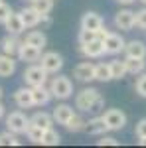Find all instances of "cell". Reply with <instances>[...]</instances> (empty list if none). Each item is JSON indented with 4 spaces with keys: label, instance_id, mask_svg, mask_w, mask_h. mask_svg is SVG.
<instances>
[{
    "label": "cell",
    "instance_id": "1",
    "mask_svg": "<svg viewBox=\"0 0 146 148\" xmlns=\"http://www.w3.org/2000/svg\"><path fill=\"white\" fill-rule=\"evenodd\" d=\"M105 107V99L99 89L95 87H85L75 95V109L83 113H99Z\"/></svg>",
    "mask_w": 146,
    "mask_h": 148
},
{
    "label": "cell",
    "instance_id": "2",
    "mask_svg": "<svg viewBox=\"0 0 146 148\" xmlns=\"http://www.w3.org/2000/svg\"><path fill=\"white\" fill-rule=\"evenodd\" d=\"M49 91H51V95L56 99L65 101V99H69L73 95V83H71V79L67 75H57V77H53L49 81Z\"/></svg>",
    "mask_w": 146,
    "mask_h": 148
},
{
    "label": "cell",
    "instance_id": "3",
    "mask_svg": "<svg viewBox=\"0 0 146 148\" xmlns=\"http://www.w3.org/2000/svg\"><path fill=\"white\" fill-rule=\"evenodd\" d=\"M22 77H24V83H26L28 87H40V85H45V83H47L49 73H47L42 65L32 63L30 67H26V71H24Z\"/></svg>",
    "mask_w": 146,
    "mask_h": 148
},
{
    "label": "cell",
    "instance_id": "4",
    "mask_svg": "<svg viewBox=\"0 0 146 148\" xmlns=\"http://www.w3.org/2000/svg\"><path fill=\"white\" fill-rule=\"evenodd\" d=\"M28 125H30V119L22 111H14V113H10L6 116V128L10 132H14V134H26Z\"/></svg>",
    "mask_w": 146,
    "mask_h": 148
},
{
    "label": "cell",
    "instance_id": "5",
    "mask_svg": "<svg viewBox=\"0 0 146 148\" xmlns=\"http://www.w3.org/2000/svg\"><path fill=\"white\" fill-rule=\"evenodd\" d=\"M103 119H105V125L109 130H123L124 125H126V114L121 111V109H107L103 113Z\"/></svg>",
    "mask_w": 146,
    "mask_h": 148
},
{
    "label": "cell",
    "instance_id": "6",
    "mask_svg": "<svg viewBox=\"0 0 146 148\" xmlns=\"http://www.w3.org/2000/svg\"><path fill=\"white\" fill-rule=\"evenodd\" d=\"M103 44H105V53H109V56H119V53H123L124 46H126L124 38L121 34H114V32H109V34L105 36V38H103Z\"/></svg>",
    "mask_w": 146,
    "mask_h": 148
},
{
    "label": "cell",
    "instance_id": "7",
    "mask_svg": "<svg viewBox=\"0 0 146 148\" xmlns=\"http://www.w3.org/2000/svg\"><path fill=\"white\" fill-rule=\"evenodd\" d=\"M40 65L47 73H57V71H61V67H63V57L59 56L57 51H45L40 57Z\"/></svg>",
    "mask_w": 146,
    "mask_h": 148
},
{
    "label": "cell",
    "instance_id": "8",
    "mask_svg": "<svg viewBox=\"0 0 146 148\" xmlns=\"http://www.w3.org/2000/svg\"><path fill=\"white\" fill-rule=\"evenodd\" d=\"M79 51H81L85 57L97 59V57L105 56V44H103V40L95 38V40H91V42H87V44H79Z\"/></svg>",
    "mask_w": 146,
    "mask_h": 148
},
{
    "label": "cell",
    "instance_id": "9",
    "mask_svg": "<svg viewBox=\"0 0 146 148\" xmlns=\"http://www.w3.org/2000/svg\"><path fill=\"white\" fill-rule=\"evenodd\" d=\"M16 56L20 57V61H24V63H34V61H40L42 49L22 40V44H20V47H18V53H16Z\"/></svg>",
    "mask_w": 146,
    "mask_h": 148
},
{
    "label": "cell",
    "instance_id": "10",
    "mask_svg": "<svg viewBox=\"0 0 146 148\" xmlns=\"http://www.w3.org/2000/svg\"><path fill=\"white\" fill-rule=\"evenodd\" d=\"M73 77H75L77 81H81V83L95 81V63L83 61V63L75 65V69H73Z\"/></svg>",
    "mask_w": 146,
    "mask_h": 148
},
{
    "label": "cell",
    "instance_id": "11",
    "mask_svg": "<svg viewBox=\"0 0 146 148\" xmlns=\"http://www.w3.org/2000/svg\"><path fill=\"white\" fill-rule=\"evenodd\" d=\"M114 26H117L119 30H124V32L132 30V28H134V12L128 10V8L119 10L114 14Z\"/></svg>",
    "mask_w": 146,
    "mask_h": 148
},
{
    "label": "cell",
    "instance_id": "12",
    "mask_svg": "<svg viewBox=\"0 0 146 148\" xmlns=\"http://www.w3.org/2000/svg\"><path fill=\"white\" fill-rule=\"evenodd\" d=\"M103 26H105V20L101 18V14H97V12H85L83 18H81V28L83 30L99 32Z\"/></svg>",
    "mask_w": 146,
    "mask_h": 148
},
{
    "label": "cell",
    "instance_id": "13",
    "mask_svg": "<svg viewBox=\"0 0 146 148\" xmlns=\"http://www.w3.org/2000/svg\"><path fill=\"white\" fill-rule=\"evenodd\" d=\"M14 103L20 107V109H30L34 107V95H32V87H20L14 91Z\"/></svg>",
    "mask_w": 146,
    "mask_h": 148
},
{
    "label": "cell",
    "instance_id": "14",
    "mask_svg": "<svg viewBox=\"0 0 146 148\" xmlns=\"http://www.w3.org/2000/svg\"><path fill=\"white\" fill-rule=\"evenodd\" d=\"M22 44V40L16 34H8L0 40V53H6V56H16L18 53V47Z\"/></svg>",
    "mask_w": 146,
    "mask_h": 148
},
{
    "label": "cell",
    "instance_id": "15",
    "mask_svg": "<svg viewBox=\"0 0 146 148\" xmlns=\"http://www.w3.org/2000/svg\"><path fill=\"white\" fill-rule=\"evenodd\" d=\"M75 114V111H73V107L71 105H65V103H61V105H57L56 109H53V113H51V116H53V123H57V125H67V121Z\"/></svg>",
    "mask_w": 146,
    "mask_h": 148
},
{
    "label": "cell",
    "instance_id": "16",
    "mask_svg": "<svg viewBox=\"0 0 146 148\" xmlns=\"http://www.w3.org/2000/svg\"><path fill=\"white\" fill-rule=\"evenodd\" d=\"M109 128H107V125H105V119L101 116H93V119H89L87 123H85V132L87 134H93V136H101V134H105Z\"/></svg>",
    "mask_w": 146,
    "mask_h": 148
},
{
    "label": "cell",
    "instance_id": "17",
    "mask_svg": "<svg viewBox=\"0 0 146 148\" xmlns=\"http://www.w3.org/2000/svg\"><path fill=\"white\" fill-rule=\"evenodd\" d=\"M123 53H124V57H140V59H144V57H146V44H144V42H140V40L126 42Z\"/></svg>",
    "mask_w": 146,
    "mask_h": 148
},
{
    "label": "cell",
    "instance_id": "18",
    "mask_svg": "<svg viewBox=\"0 0 146 148\" xmlns=\"http://www.w3.org/2000/svg\"><path fill=\"white\" fill-rule=\"evenodd\" d=\"M4 28H6V32H8V34H16V36L22 34L24 30H26V26H24V22H22L20 12H12L10 18L4 22Z\"/></svg>",
    "mask_w": 146,
    "mask_h": 148
},
{
    "label": "cell",
    "instance_id": "19",
    "mask_svg": "<svg viewBox=\"0 0 146 148\" xmlns=\"http://www.w3.org/2000/svg\"><path fill=\"white\" fill-rule=\"evenodd\" d=\"M32 95H34V107H44L53 99V95L49 91V87L40 85V87H32Z\"/></svg>",
    "mask_w": 146,
    "mask_h": 148
},
{
    "label": "cell",
    "instance_id": "20",
    "mask_svg": "<svg viewBox=\"0 0 146 148\" xmlns=\"http://www.w3.org/2000/svg\"><path fill=\"white\" fill-rule=\"evenodd\" d=\"M20 16H22V22L26 28H36L38 24H40V18H42V14L36 10L34 6H26L20 10Z\"/></svg>",
    "mask_w": 146,
    "mask_h": 148
},
{
    "label": "cell",
    "instance_id": "21",
    "mask_svg": "<svg viewBox=\"0 0 146 148\" xmlns=\"http://www.w3.org/2000/svg\"><path fill=\"white\" fill-rule=\"evenodd\" d=\"M16 71V59L14 56L0 53V77H10Z\"/></svg>",
    "mask_w": 146,
    "mask_h": 148
},
{
    "label": "cell",
    "instance_id": "22",
    "mask_svg": "<svg viewBox=\"0 0 146 148\" xmlns=\"http://www.w3.org/2000/svg\"><path fill=\"white\" fill-rule=\"evenodd\" d=\"M30 125H36L40 126V128H51V125H53V116L49 113H44V111H38V113H34L32 116H30Z\"/></svg>",
    "mask_w": 146,
    "mask_h": 148
},
{
    "label": "cell",
    "instance_id": "23",
    "mask_svg": "<svg viewBox=\"0 0 146 148\" xmlns=\"http://www.w3.org/2000/svg\"><path fill=\"white\" fill-rule=\"evenodd\" d=\"M124 65H126L128 75H140L146 69V61L140 57H124Z\"/></svg>",
    "mask_w": 146,
    "mask_h": 148
},
{
    "label": "cell",
    "instance_id": "24",
    "mask_svg": "<svg viewBox=\"0 0 146 148\" xmlns=\"http://www.w3.org/2000/svg\"><path fill=\"white\" fill-rule=\"evenodd\" d=\"M24 42H28V44H32V46L40 47L42 51H44V47L47 46V38H45L44 32H40V30H32L30 34L24 38Z\"/></svg>",
    "mask_w": 146,
    "mask_h": 148
},
{
    "label": "cell",
    "instance_id": "25",
    "mask_svg": "<svg viewBox=\"0 0 146 148\" xmlns=\"http://www.w3.org/2000/svg\"><path fill=\"white\" fill-rule=\"evenodd\" d=\"M111 65L109 63H95V81H101V83H107V81H111Z\"/></svg>",
    "mask_w": 146,
    "mask_h": 148
},
{
    "label": "cell",
    "instance_id": "26",
    "mask_svg": "<svg viewBox=\"0 0 146 148\" xmlns=\"http://www.w3.org/2000/svg\"><path fill=\"white\" fill-rule=\"evenodd\" d=\"M109 65H111V77L112 79H123L128 75V71H126V65H124V59H114V61H109Z\"/></svg>",
    "mask_w": 146,
    "mask_h": 148
},
{
    "label": "cell",
    "instance_id": "27",
    "mask_svg": "<svg viewBox=\"0 0 146 148\" xmlns=\"http://www.w3.org/2000/svg\"><path fill=\"white\" fill-rule=\"evenodd\" d=\"M59 142H61V134H59L57 130H53V126H51V128H45L42 144H45V146H57Z\"/></svg>",
    "mask_w": 146,
    "mask_h": 148
},
{
    "label": "cell",
    "instance_id": "28",
    "mask_svg": "<svg viewBox=\"0 0 146 148\" xmlns=\"http://www.w3.org/2000/svg\"><path fill=\"white\" fill-rule=\"evenodd\" d=\"M85 123H87V121H85L81 114L75 113V114H73V116H71V119L67 121L65 128H67L69 132H81V130H85Z\"/></svg>",
    "mask_w": 146,
    "mask_h": 148
},
{
    "label": "cell",
    "instance_id": "29",
    "mask_svg": "<svg viewBox=\"0 0 146 148\" xmlns=\"http://www.w3.org/2000/svg\"><path fill=\"white\" fill-rule=\"evenodd\" d=\"M26 136H28V140H32L34 144H42V138H44V128H40V126H36V125H28Z\"/></svg>",
    "mask_w": 146,
    "mask_h": 148
},
{
    "label": "cell",
    "instance_id": "30",
    "mask_svg": "<svg viewBox=\"0 0 146 148\" xmlns=\"http://www.w3.org/2000/svg\"><path fill=\"white\" fill-rule=\"evenodd\" d=\"M0 146H20L18 134H14V132H10V130L0 132Z\"/></svg>",
    "mask_w": 146,
    "mask_h": 148
},
{
    "label": "cell",
    "instance_id": "31",
    "mask_svg": "<svg viewBox=\"0 0 146 148\" xmlns=\"http://www.w3.org/2000/svg\"><path fill=\"white\" fill-rule=\"evenodd\" d=\"M30 6H34L40 14H49L53 8V0H32Z\"/></svg>",
    "mask_w": 146,
    "mask_h": 148
},
{
    "label": "cell",
    "instance_id": "32",
    "mask_svg": "<svg viewBox=\"0 0 146 148\" xmlns=\"http://www.w3.org/2000/svg\"><path fill=\"white\" fill-rule=\"evenodd\" d=\"M134 26L140 30H146V6L134 12Z\"/></svg>",
    "mask_w": 146,
    "mask_h": 148
},
{
    "label": "cell",
    "instance_id": "33",
    "mask_svg": "<svg viewBox=\"0 0 146 148\" xmlns=\"http://www.w3.org/2000/svg\"><path fill=\"white\" fill-rule=\"evenodd\" d=\"M134 89H136V93H138L140 97L146 99V73L144 71L138 75V79H136V83H134Z\"/></svg>",
    "mask_w": 146,
    "mask_h": 148
},
{
    "label": "cell",
    "instance_id": "34",
    "mask_svg": "<svg viewBox=\"0 0 146 148\" xmlns=\"http://www.w3.org/2000/svg\"><path fill=\"white\" fill-rule=\"evenodd\" d=\"M97 38V32H91V30H79V36H77V44H87L91 40H95Z\"/></svg>",
    "mask_w": 146,
    "mask_h": 148
},
{
    "label": "cell",
    "instance_id": "35",
    "mask_svg": "<svg viewBox=\"0 0 146 148\" xmlns=\"http://www.w3.org/2000/svg\"><path fill=\"white\" fill-rule=\"evenodd\" d=\"M12 12H14V10H12L10 4H4V2L0 4V24H2V26H4V22H6L8 18H10Z\"/></svg>",
    "mask_w": 146,
    "mask_h": 148
},
{
    "label": "cell",
    "instance_id": "36",
    "mask_svg": "<svg viewBox=\"0 0 146 148\" xmlns=\"http://www.w3.org/2000/svg\"><path fill=\"white\" fill-rule=\"evenodd\" d=\"M134 134H136V138H138V140H140V138H146V119H140V121L136 123Z\"/></svg>",
    "mask_w": 146,
    "mask_h": 148
},
{
    "label": "cell",
    "instance_id": "37",
    "mask_svg": "<svg viewBox=\"0 0 146 148\" xmlns=\"http://www.w3.org/2000/svg\"><path fill=\"white\" fill-rule=\"evenodd\" d=\"M97 144L99 146H119V140L114 136H105V134H101V140H97Z\"/></svg>",
    "mask_w": 146,
    "mask_h": 148
},
{
    "label": "cell",
    "instance_id": "38",
    "mask_svg": "<svg viewBox=\"0 0 146 148\" xmlns=\"http://www.w3.org/2000/svg\"><path fill=\"white\" fill-rule=\"evenodd\" d=\"M40 24L51 26V16H49V14H42V18H40Z\"/></svg>",
    "mask_w": 146,
    "mask_h": 148
},
{
    "label": "cell",
    "instance_id": "39",
    "mask_svg": "<svg viewBox=\"0 0 146 148\" xmlns=\"http://www.w3.org/2000/svg\"><path fill=\"white\" fill-rule=\"evenodd\" d=\"M119 4H124V6H128V4H132V2H136V0H117Z\"/></svg>",
    "mask_w": 146,
    "mask_h": 148
},
{
    "label": "cell",
    "instance_id": "40",
    "mask_svg": "<svg viewBox=\"0 0 146 148\" xmlns=\"http://www.w3.org/2000/svg\"><path fill=\"white\" fill-rule=\"evenodd\" d=\"M2 116H4V105L0 103V119H2Z\"/></svg>",
    "mask_w": 146,
    "mask_h": 148
},
{
    "label": "cell",
    "instance_id": "41",
    "mask_svg": "<svg viewBox=\"0 0 146 148\" xmlns=\"http://www.w3.org/2000/svg\"><path fill=\"white\" fill-rule=\"evenodd\" d=\"M138 142H140V144H142V146H146V138H140V140H138Z\"/></svg>",
    "mask_w": 146,
    "mask_h": 148
},
{
    "label": "cell",
    "instance_id": "42",
    "mask_svg": "<svg viewBox=\"0 0 146 148\" xmlns=\"http://www.w3.org/2000/svg\"><path fill=\"white\" fill-rule=\"evenodd\" d=\"M0 99H2V87H0Z\"/></svg>",
    "mask_w": 146,
    "mask_h": 148
},
{
    "label": "cell",
    "instance_id": "43",
    "mask_svg": "<svg viewBox=\"0 0 146 148\" xmlns=\"http://www.w3.org/2000/svg\"><path fill=\"white\" fill-rule=\"evenodd\" d=\"M140 2H142V4H144V6H146V0H140Z\"/></svg>",
    "mask_w": 146,
    "mask_h": 148
},
{
    "label": "cell",
    "instance_id": "44",
    "mask_svg": "<svg viewBox=\"0 0 146 148\" xmlns=\"http://www.w3.org/2000/svg\"><path fill=\"white\" fill-rule=\"evenodd\" d=\"M24 2H26V0H24ZM28 2H32V0H28Z\"/></svg>",
    "mask_w": 146,
    "mask_h": 148
},
{
    "label": "cell",
    "instance_id": "45",
    "mask_svg": "<svg viewBox=\"0 0 146 148\" xmlns=\"http://www.w3.org/2000/svg\"><path fill=\"white\" fill-rule=\"evenodd\" d=\"M2 2H4V0H0V4H2Z\"/></svg>",
    "mask_w": 146,
    "mask_h": 148
}]
</instances>
